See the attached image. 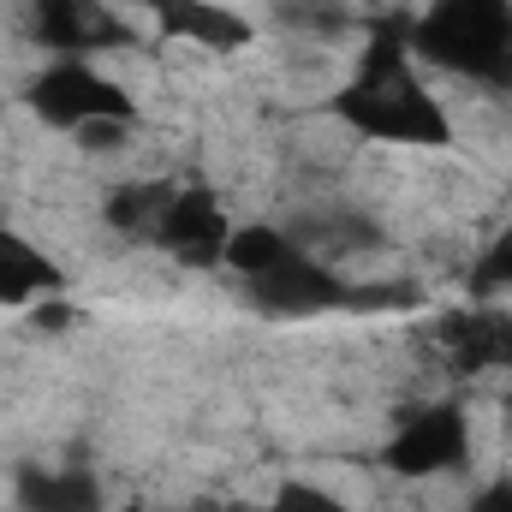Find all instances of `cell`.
<instances>
[{
    "label": "cell",
    "mask_w": 512,
    "mask_h": 512,
    "mask_svg": "<svg viewBox=\"0 0 512 512\" xmlns=\"http://www.w3.org/2000/svg\"><path fill=\"white\" fill-rule=\"evenodd\" d=\"M328 114L352 137L382 143V149H459V126L447 114V102L435 96V84L423 78V60L405 36V24H376L358 48L352 78L334 90Z\"/></svg>",
    "instance_id": "cell-1"
},
{
    "label": "cell",
    "mask_w": 512,
    "mask_h": 512,
    "mask_svg": "<svg viewBox=\"0 0 512 512\" xmlns=\"http://www.w3.org/2000/svg\"><path fill=\"white\" fill-rule=\"evenodd\" d=\"M405 36L423 66L512 90V0H429Z\"/></svg>",
    "instance_id": "cell-2"
},
{
    "label": "cell",
    "mask_w": 512,
    "mask_h": 512,
    "mask_svg": "<svg viewBox=\"0 0 512 512\" xmlns=\"http://www.w3.org/2000/svg\"><path fill=\"white\" fill-rule=\"evenodd\" d=\"M24 114L42 131H60V137H90L96 126H143L137 114V96L114 72H102V60H42L30 78H24Z\"/></svg>",
    "instance_id": "cell-3"
},
{
    "label": "cell",
    "mask_w": 512,
    "mask_h": 512,
    "mask_svg": "<svg viewBox=\"0 0 512 512\" xmlns=\"http://www.w3.org/2000/svg\"><path fill=\"white\" fill-rule=\"evenodd\" d=\"M471 411L465 399H423L417 411L399 417V429L382 441V471L399 483H435V477H459L471 465Z\"/></svg>",
    "instance_id": "cell-4"
},
{
    "label": "cell",
    "mask_w": 512,
    "mask_h": 512,
    "mask_svg": "<svg viewBox=\"0 0 512 512\" xmlns=\"http://www.w3.org/2000/svg\"><path fill=\"white\" fill-rule=\"evenodd\" d=\"M245 298H251V310L274 316V322H316V316H334V310L364 304L370 292H364L340 262H328V256H316V251L298 245L280 268L245 280Z\"/></svg>",
    "instance_id": "cell-5"
},
{
    "label": "cell",
    "mask_w": 512,
    "mask_h": 512,
    "mask_svg": "<svg viewBox=\"0 0 512 512\" xmlns=\"http://www.w3.org/2000/svg\"><path fill=\"white\" fill-rule=\"evenodd\" d=\"M30 36L48 60H108L137 48V24L108 0H30Z\"/></svg>",
    "instance_id": "cell-6"
},
{
    "label": "cell",
    "mask_w": 512,
    "mask_h": 512,
    "mask_svg": "<svg viewBox=\"0 0 512 512\" xmlns=\"http://www.w3.org/2000/svg\"><path fill=\"white\" fill-rule=\"evenodd\" d=\"M233 227L239 221L227 215L221 191H209V185H173V197H167L149 245L167 256V262H179V268H221Z\"/></svg>",
    "instance_id": "cell-7"
},
{
    "label": "cell",
    "mask_w": 512,
    "mask_h": 512,
    "mask_svg": "<svg viewBox=\"0 0 512 512\" xmlns=\"http://www.w3.org/2000/svg\"><path fill=\"white\" fill-rule=\"evenodd\" d=\"M435 340H441V358L447 370L459 376H483V370H512V304H465V310H447L435 322Z\"/></svg>",
    "instance_id": "cell-8"
},
{
    "label": "cell",
    "mask_w": 512,
    "mask_h": 512,
    "mask_svg": "<svg viewBox=\"0 0 512 512\" xmlns=\"http://www.w3.org/2000/svg\"><path fill=\"white\" fill-rule=\"evenodd\" d=\"M143 12L155 18L161 36H173L197 54H215V60L245 54L256 42V24L227 0H143Z\"/></svg>",
    "instance_id": "cell-9"
},
{
    "label": "cell",
    "mask_w": 512,
    "mask_h": 512,
    "mask_svg": "<svg viewBox=\"0 0 512 512\" xmlns=\"http://www.w3.org/2000/svg\"><path fill=\"white\" fill-rule=\"evenodd\" d=\"M66 292L60 256H48L30 233L0 227V310H36L42 298Z\"/></svg>",
    "instance_id": "cell-10"
},
{
    "label": "cell",
    "mask_w": 512,
    "mask_h": 512,
    "mask_svg": "<svg viewBox=\"0 0 512 512\" xmlns=\"http://www.w3.org/2000/svg\"><path fill=\"white\" fill-rule=\"evenodd\" d=\"M18 501L24 512H108L102 507V489L90 471H24L18 483Z\"/></svg>",
    "instance_id": "cell-11"
},
{
    "label": "cell",
    "mask_w": 512,
    "mask_h": 512,
    "mask_svg": "<svg viewBox=\"0 0 512 512\" xmlns=\"http://www.w3.org/2000/svg\"><path fill=\"white\" fill-rule=\"evenodd\" d=\"M298 251V239L286 233V227H274V221H245V227H233V239H227V274H239V280H256V274H268V268H280L286 256Z\"/></svg>",
    "instance_id": "cell-12"
},
{
    "label": "cell",
    "mask_w": 512,
    "mask_h": 512,
    "mask_svg": "<svg viewBox=\"0 0 512 512\" xmlns=\"http://www.w3.org/2000/svg\"><path fill=\"white\" fill-rule=\"evenodd\" d=\"M465 286H471V298H477V304H507V298H512V215L495 227V239L477 251Z\"/></svg>",
    "instance_id": "cell-13"
},
{
    "label": "cell",
    "mask_w": 512,
    "mask_h": 512,
    "mask_svg": "<svg viewBox=\"0 0 512 512\" xmlns=\"http://www.w3.org/2000/svg\"><path fill=\"white\" fill-rule=\"evenodd\" d=\"M262 512H364V507H352V501H340L334 489H322V483H280L268 501H262Z\"/></svg>",
    "instance_id": "cell-14"
},
{
    "label": "cell",
    "mask_w": 512,
    "mask_h": 512,
    "mask_svg": "<svg viewBox=\"0 0 512 512\" xmlns=\"http://www.w3.org/2000/svg\"><path fill=\"white\" fill-rule=\"evenodd\" d=\"M465 512H512V471H495V477L465 501Z\"/></svg>",
    "instance_id": "cell-15"
},
{
    "label": "cell",
    "mask_w": 512,
    "mask_h": 512,
    "mask_svg": "<svg viewBox=\"0 0 512 512\" xmlns=\"http://www.w3.org/2000/svg\"><path fill=\"white\" fill-rule=\"evenodd\" d=\"M179 512H262V507H251V501H227V495H203V501H191V507H179Z\"/></svg>",
    "instance_id": "cell-16"
}]
</instances>
